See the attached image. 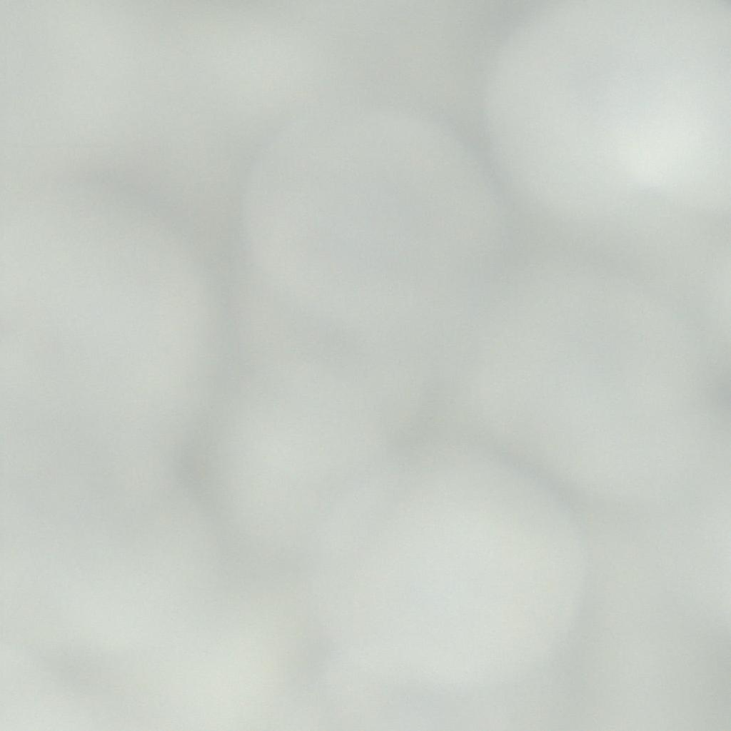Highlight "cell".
I'll use <instances>...</instances> for the list:
<instances>
[{
  "label": "cell",
  "mask_w": 731,
  "mask_h": 731,
  "mask_svg": "<svg viewBox=\"0 0 731 731\" xmlns=\"http://www.w3.org/2000/svg\"><path fill=\"white\" fill-rule=\"evenodd\" d=\"M549 114L565 143L627 177H673L707 128L694 76L641 57L577 69L555 93Z\"/></svg>",
  "instance_id": "6da1fadb"
}]
</instances>
